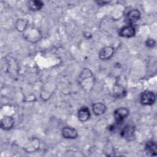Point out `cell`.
Segmentation results:
<instances>
[{
    "mask_svg": "<svg viewBox=\"0 0 157 157\" xmlns=\"http://www.w3.org/2000/svg\"><path fill=\"white\" fill-rule=\"evenodd\" d=\"M106 111L105 105L101 102H96L93 105V112L97 116L101 115Z\"/></svg>",
    "mask_w": 157,
    "mask_h": 157,
    "instance_id": "7c38bea8",
    "label": "cell"
},
{
    "mask_svg": "<svg viewBox=\"0 0 157 157\" xmlns=\"http://www.w3.org/2000/svg\"><path fill=\"white\" fill-rule=\"evenodd\" d=\"M114 53V48L110 46L102 48L99 53V58L102 60H108L110 59Z\"/></svg>",
    "mask_w": 157,
    "mask_h": 157,
    "instance_id": "8992f818",
    "label": "cell"
},
{
    "mask_svg": "<svg viewBox=\"0 0 157 157\" xmlns=\"http://www.w3.org/2000/svg\"><path fill=\"white\" fill-rule=\"evenodd\" d=\"M129 115V110L126 107H120L114 111L113 116L117 123H121Z\"/></svg>",
    "mask_w": 157,
    "mask_h": 157,
    "instance_id": "277c9868",
    "label": "cell"
},
{
    "mask_svg": "<svg viewBox=\"0 0 157 157\" xmlns=\"http://www.w3.org/2000/svg\"><path fill=\"white\" fill-rule=\"evenodd\" d=\"M145 150L146 153L150 156L157 155V144L154 140L148 141L145 145Z\"/></svg>",
    "mask_w": 157,
    "mask_h": 157,
    "instance_id": "9c48e42d",
    "label": "cell"
},
{
    "mask_svg": "<svg viewBox=\"0 0 157 157\" xmlns=\"http://www.w3.org/2000/svg\"><path fill=\"white\" fill-rule=\"evenodd\" d=\"M140 17V13L137 9H133L128 12L126 17V21L129 25H132Z\"/></svg>",
    "mask_w": 157,
    "mask_h": 157,
    "instance_id": "5b68a950",
    "label": "cell"
},
{
    "mask_svg": "<svg viewBox=\"0 0 157 157\" xmlns=\"http://www.w3.org/2000/svg\"><path fill=\"white\" fill-rule=\"evenodd\" d=\"M145 44L147 47L152 48L156 45V41L152 38H148L145 41Z\"/></svg>",
    "mask_w": 157,
    "mask_h": 157,
    "instance_id": "9a60e30c",
    "label": "cell"
},
{
    "mask_svg": "<svg viewBox=\"0 0 157 157\" xmlns=\"http://www.w3.org/2000/svg\"><path fill=\"white\" fill-rule=\"evenodd\" d=\"M136 34V29L132 25H128L123 27L119 31V35L121 37L130 38L132 37Z\"/></svg>",
    "mask_w": 157,
    "mask_h": 157,
    "instance_id": "52a82bcc",
    "label": "cell"
},
{
    "mask_svg": "<svg viewBox=\"0 0 157 157\" xmlns=\"http://www.w3.org/2000/svg\"><path fill=\"white\" fill-rule=\"evenodd\" d=\"M28 6L31 10H39L43 7L44 3L41 1H29L28 2Z\"/></svg>",
    "mask_w": 157,
    "mask_h": 157,
    "instance_id": "4fadbf2b",
    "label": "cell"
},
{
    "mask_svg": "<svg viewBox=\"0 0 157 157\" xmlns=\"http://www.w3.org/2000/svg\"><path fill=\"white\" fill-rule=\"evenodd\" d=\"M26 26H27L26 22L22 19L19 20L16 24V27L17 29L20 31H24L27 28Z\"/></svg>",
    "mask_w": 157,
    "mask_h": 157,
    "instance_id": "5bb4252c",
    "label": "cell"
},
{
    "mask_svg": "<svg viewBox=\"0 0 157 157\" xmlns=\"http://www.w3.org/2000/svg\"><path fill=\"white\" fill-rule=\"evenodd\" d=\"M156 95L151 91H145L142 93L140 98V102L144 105H151L155 102Z\"/></svg>",
    "mask_w": 157,
    "mask_h": 157,
    "instance_id": "3957f363",
    "label": "cell"
},
{
    "mask_svg": "<svg viewBox=\"0 0 157 157\" xmlns=\"http://www.w3.org/2000/svg\"><path fill=\"white\" fill-rule=\"evenodd\" d=\"M24 38L31 42H36L40 40L41 37V34L40 31L35 28H26L23 33Z\"/></svg>",
    "mask_w": 157,
    "mask_h": 157,
    "instance_id": "6da1fadb",
    "label": "cell"
},
{
    "mask_svg": "<svg viewBox=\"0 0 157 157\" xmlns=\"http://www.w3.org/2000/svg\"><path fill=\"white\" fill-rule=\"evenodd\" d=\"M77 117L80 121L85 122L87 121L90 117V112L89 109L86 106L82 107L78 110Z\"/></svg>",
    "mask_w": 157,
    "mask_h": 157,
    "instance_id": "30bf717a",
    "label": "cell"
},
{
    "mask_svg": "<svg viewBox=\"0 0 157 157\" xmlns=\"http://www.w3.org/2000/svg\"><path fill=\"white\" fill-rule=\"evenodd\" d=\"M14 120L11 117H4L1 120V128L4 130H9L14 125Z\"/></svg>",
    "mask_w": 157,
    "mask_h": 157,
    "instance_id": "8fae6325",
    "label": "cell"
},
{
    "mask_svg": "<svg viewBox=\"0 0 157 157\" xmlns=\"http://www.w3.org/2000/svg\"><path fill=\"white\" fill-rule=\"evenodd\" d=\"M136 127L132 124H128L124 126L121 131L120 135L122 138L126 139L128 141H131L134 140L135 137Z\"/></svg>",
    "mask_w": 157,
    "mask_h": 157,
    "instance_id": "7a4b0ae2",
    "label": "cell"
},
{
    "mask_svg": "<svg viewBox=\"0 0 157 157\" xmlns=\"http://www.w3.org/2000/svg\"><path fill=\"white\" fill-rule=\"evenodd\" d=\"M62 136L65 139H74L77 137L78 132L77 130L71 127H64L63 128L62 131Z\"/></svg>",
    "mask_w": 157,
    "mask_h": 157,
    "instance_id": "ba28073f",
    "label": "cell"
}]
</instances>
